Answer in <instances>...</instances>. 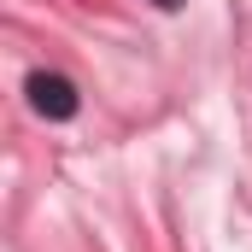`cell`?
<instances>
[{
  "mask_svg": "<svg viewBox=\"0 0 252 252\" xmlns=\"http://www.w3.org/2000/svg\"><path fill=\"white\" fill-rule=\"evenodd\" d=\"M30 106H35L41 118H70V112H76V88H70L64 76H53V70H35V76H30Z\"/></svg>",
  "mask_w": 252,
  "mask_h": 252,
  "instance_id": "obj_1",
  "label": "cell"
},
{
  "mask_svg": "<svg viewBox=\"0 0 252 252\" xmlns=\"http://www.w3.org/2000/svg\"><path fill=\"white\" fill-rule=\"evenodd\" d=\"M158 6H182V0H158Z\"/></svg>",
  "mask_w": 252,
  "mask_h": 252,
  "instance_id": "obj_2",
  "label": "cell"
}]
</instances>
